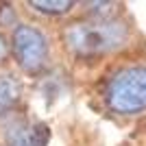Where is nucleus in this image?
<instances>
[{
    "label": "nucleus",
    "instance_id": "obj_1",
    "mask_svg": "<svg viewBox=\"0 0 146 146\" xmlns=\"http://www.w3.org/2000/svg\"><path fill=\"white\" fill-rule=\"evenodd\" d=\"M129 26L120 20H76L63 29V44L76 57H100L122 48Z\"/></svg>",
    "mask_w": 146,
    "mask_h": 146
},
{
    "label": "nucleus",
    "instance_id": "obj_2",
    "mask_svg": "<svg viewBox=\"0 0 146 146\" xmlns=\"http://www.w3.org/2000/svg\"><path fill=\"white\" fill-rule=\"evenodd\" d=\"M105 103L118 116H135L146 111V66L118 70L105 87Z\"/></svg>",
    "mask_w": 146,
    "mask_h": 146
},
{
    "label": "nucleus",
    "instance_id": "obj_3",
    "mask_svg": "<svg viewBox=\"0 0 146 146\" xmlns=\"http://www.w3.org/2000/svg\"><path fill=\"white\" fill-rule=\"evenodd\" d=\"M13 57L29 74L42 72L48 63V39L39 29L31 24H18L11 35Z\"/></svg>",
    "mask_w": 146,
    "mask_h": 146
},
{
    "label": "nucleus",
    "instance_id": "obj_4",
    "mask_svg": "<svg viewBox=\"0 0 146 146\" xmlns=\"http://www.w3.org/2000/svg\"><path fill=\"white\" fill-rule=\"evenodd\" d=\"M50 129L44 122H31L26 118H15L5 129L7 146H48Z\"/></svg>",
    "mask_w": 146,
    "mask_h": 146
},
{
    "label": "nucleus",
    "instance_id": "obj_5",
    "mask_svg": "<svg viewBox=\"0 0 146 146\" xmlns=\"http://www.w3.org/2000/svg\"><path fill=\"white\" fill-rule=\"evenodd\" d=\"M20 98H22V83H20V79L9 72L0 74V118L9 116L18 107Z\"/></svg>",
    "mask_w": 146,
    "mask_h": 146
},
{
    "label": "nucleus",
    "instance_id": "obj_6",
    "mask_svg": "<svg viewBox=\"0 0 146 146\" xmlns=\"http://www.w3.org/2000/svg\"><path fill=\"white\" fill-rule=\"evenodd\" d=\"M29 7L39 13H46V15H61V13L70 11L74 2L72 0H31Z\"/></svg>",
    "mask_w": 146,
    "mask_h": 146
},
{
    "label": "nucleus",
    "instance_id": "obj_7",
    "mask_svg": "<svg viewBox=\"0 0 146 146\" xmlns=\"http://www.w3.org/2000/svg\"><path fill=\"white\" fill-rule=\"evenodd\" d=\"M116 7V2H87L85 9L90 13V20H116L113 18Z\"/></svg>",
    "mask_w": 146,
    "mask_h": 146
},
{
    "label": "nucleus",
    "instance_id": "obj_8",
    "mask_svg": "<svg viewBox=\"0 0 146 146\" xmlns=\"http://www.w3.org/2000/svg\"><path fill=\"white\" fill-rule=\"evenodd\" d=\"M7 55H9V44H7V39L2 35H0V61H5Z\"/></svg>",
    "mask_w": 146,
    "mask_h": 146
}]
</instances>
